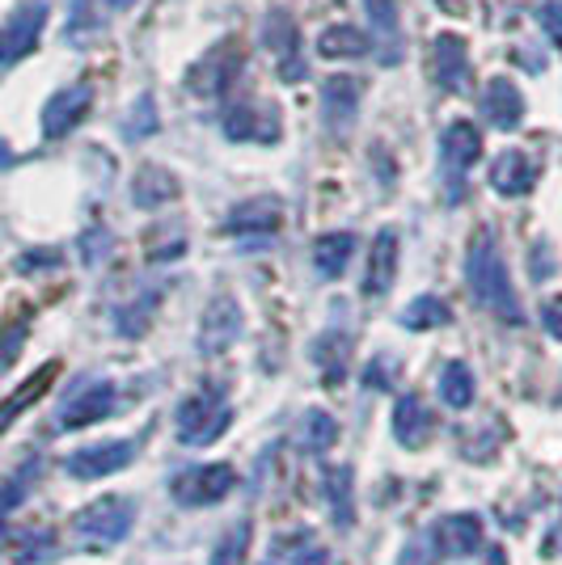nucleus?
<instances>
[{"label": "nucleus", "mask_w": 562, "mask_h": 565, "mask_svg": "<svg viewBox=\"0 0 562 565\" xmlns=\"http://www.w3.org/2000/svg\"><path fill=\"white\" fill-rule=\"evenodd\" d=\"M220 131L233 144H276L283 127L276 106H233L220 118Z\"/></svg>", "instance_id": "obj_12"}, {"label": "nucleus", "mask_w": 562, "mask_h": 565, "mask_svg": "<svg viewBox=\"0 0 562 565\" xmlns=\"http://www.w3.org/2000/svg\"><path fill=\"white\" fill-rule=\"evenodd\" d=\"M436 4H440L444 13H461V4H465V0H436Z\"/></svg>", "instance_id": "obj_49"}, {"label": "nucleus", "mask_w": 562, "mask_h": 565, "mask_svg": "<svg viewBox=\"0 0 562 565\" xmlns=\"http://www.w3.org/2000/svg\"><path fill=\"white\" fill-rule=\"evenodd\" d=\"M42 473L39 460H30L26 468H17L9 481H0V515H9L13 506H22L26 502V493H30V486H35V477Z\"/></svg>", "instance_id": "obj_38"}, {"label": "nucleus", "mask_w": 562, "mask_h": 565, "mask_svg": "<svg viewBox=\"0 0 562 565\" xmlns=\"http://www.w3.org/2000/svg\"><path fill=\"white\" fill-rule=\"evenodd\" d=\"M22 270H35V266H60V254H30V258H22Z\"/></svg>", "instance_id": "obj_46"}, {"label": "nucleus", "mask_w": 562, "mask_h": 565, "mask_svg": "<svg viewBox=\"0 0 562 565\" xmlns=\"http://www.w3.org/2000/svg\"><path fill=\"white\" fill-rule=\"evenodd\" d=\"M233 486H238L233 464H195L169 481V493L178 506H216L233 493Z\"/></svg>", "instance_id": "obj_6"}, {"label": "nucleus", "mask_w": 562, "mask_h": 565, "mask_svg": "<svg viewBox=\"0 0 562 565\" xmlns=\"http://www.w3.org/2000/svg\"><path fill=\"white\" fill-rule=\"evenodd\" d=\"M533 178H537V165L524 156L521 149H508L495 156L490 165V190L503 194V198H521L533 190Z\"/></svg>", "instance_id": "obj_22"}, {"label": "nucleus", "mask_w": 562, "mask_h": 565, "mask_svg": "<svg viewBox=\"0 0 562 565\" xmlns=\"http://www.w3.org/2000/svg\"><path fill=\"white\" fill-rule=\"evenodd\" d=\"M363 51H368V38L356 26H325L318 35L321 60H360Z\"/></svg>", "instance_id": "obj_28"}, {"label": "nucleus", "mask_w": 562, "mask_h": 565, "mask_svg": "<svg viewBox=\"0 0 562 565\" xmlns=\"http://www.w3.org/2000/svg\"><path fill=\"white\" fill-rule=\"evenodd\" d=\"M465 283H470L474 300H478L486 312H495L503 325H521L524 321L516 287H512V279H508V262H503L499 241H495L490 228H478L474 241H470V249H465Z\"/></svg>", "instance_id": "obj_1"}, {"label": "nucleus", "mask_w": 562, "mask_h": 565, "mask_svg": "<svg viewBox=\"0 0 562 565\" xmlns=\"http://www.w3.org/2000/svg\"><path fill=\"white\" fill-rule=\"evenodd\" d=\"M440 156H444V169L452 174V182H457V174L465 178V169L474 165L482 156V136H478V127L474 123H448L444 127V136H440Z\"/></svg>", "instance_id": "obj_21"}, {"label": "nucleus", "mask_w": 562, "mask_h": 565, "mask_svg": "<svg viewBox=\"0 0 562 565\" xmlns=\"http://www.w3.org/2000/svg\"><path fill=\"white\" fill-rule=\"evenodd\" d=\"M51 376H55V363H47L42 372H35V376L26 380V384H22V388H17V393H13V397L0 406V435L9 431V422L22 414V410H30V406L39 401V393L47 388V380H51Z\"/></svg>", "instance_id": "obj_31"}, {"label": "nucleus", "mask_w": 562, "mask_h": 565, "mask_svg": "<svg viewBox=\"0 0 562 565\" xmlns=\"http://www.w3.org/2000/svg\"><path fill=\"white\" fill-rule=\"evenodd\" d=\"M283 220V203L276 194H263V198H245L233 207V216L225 220V232L229 236H250V232H276Z\"/></svg>", "instance_id": "obj_18"}, {"label": "nucleus", "mask_w": 562, "mask_h": 565, "mask_svg": "<svg viewBox=\"0 0 562 565\" xmlns=\"http://www.w3.org/2000/svg\"><path fill=\"white\" fill-rule=\"evenodd\" d=\"M241 325H245V317H241V304L233 300V296H216V300L203 308L200 355H207V359L225 355V350H229V346L241 338Z\"/></svg>", "instance_id": "obj_10"}, {"label": "nucleus", "mask_w": 562, "mask_h": 565, "mask_svg": "<svg viewBox=\"0 0 562 565\" xmlns=\"http://www.w3.org/2000/svg\"><path fill=\"white\" fill-rule=\"evenodd\" d=\"M115 406H119V388L111 380H80L77 388L60 401V410H55V431L93 426V422L115 414Z\"/></svg>", "instance_id": "obj_5"}, {"label": "nucleus", "mask_w": 562, "mask_h": 565, "mask_svg": "<svg viewBox=\"0 0 562 565\" xmlns=\"http://www.w3.org/2000/svg\"><path fill=\"white\" fill-rule=\"evenodd\" d=\"M347 346H352V338H347V334H325V338L314 342V359H318L321 368L330 363V372H325V380H330V384H339V380H343V372H347Z\"/></svg>", "instance_id": "obj_37"}, {"label": "nucleus", "mask_w": 562, "mask_h": 565, "mask_svg": "<svg viewBox=\"0 0 562 565\" xmlns=\"http://www.w3.org/2000/svg\"><path fill=\"white\" fill-rule=\"evenodd\" d=\"M360 98H363V85L356 76H325L321 85V123L343 136L352 127V118L360 111Z\"/></svg>", "instance_id": "obj_13"}, {"label": "nucleus", "mask_w": 562, "mask_h": 565, "mask_svg": "<svg viewBox=\"0 0 562 565\" xmlns=\"http://www.w3.org/2000/svg\"><path fill=\"white\" fill-rule=\"evenodd\" d=\"M398 279V232L394 228H381L372 236V249H368V262H363V296H385Z\"/></svg>", "instance_id": "obj_14"}, {"label": "nucleus", "mask_w": 562, "mask_h": 565, "mask_svg": "<svg viewBox=\"0 0 562 565\" xmlns=\"http://www.w3.org/2000/svg\"><path fill=\"white\" fill-rule=\"evenodd\" d=\"M263 42L267 51L276 55V73H280L283 85H301L309 64H305V51H301V30L292 22V13L283 9H271L267 22H263Z\"/></svg>", "instance_id": "obj_7"}, {"label": "nucleus", "mask_w": 562, "mask_h": 565, "mask_svg": "<svg viewBox=\"0 0 562 565\" xmlns=\"http://www.w3.org/2000/svg\"><path fill=\"white\" fill-rule=\"evenodd\" d=\"M432 540H436V549H440V557H470V553H478L482 544V519L478 515H444L440 524L432 528Z\"/></svg>", "instance_id": "obj_19"}, {"label": "nucleus", "mask_w": 562, "mask_h": 565, "mask_svg": "<svg viewBox=\"0 0 562 565\" xmlns=\"http://www.w3.org/2000/svg\"><path fill=\"white\" fill-rule=\"evenodd\" d=\"M482 114L490 118V127H495V131H516V127H521V118H524L521 89H516L512 80L495 76V80L482 89Z\"/></svg>", "instance_id": "obj_20"}, {"label": "nucleus", "mask_w": 562, "mask_h": 565, "mask_svg": "<svg viewBox=\"0 0 562 565\" xmlns=\"http://www.w3.org/2000/svg\"><path fill=\"white\" fill-rule=\"evenodd\" d=\"M60 553V540L51 528H30L13 540V565H47L55 562Z\"/></svg>", "instance_id": "obj_29"}, {"label": "nucleus", "mask_w": 562, "mask_h": 565, "mask_svg": "<svg viewBox=\"0 0 562 565\" xmlns=\"http://www.w3.org/2000/svg\"><path fill=\"white\" fill-rule=\"evenodd\" d=\"M157 304H161V292H140L136 300L123 304L119 312H115V330H119L123 338H144L149 325H153Z\"/></svg>", "instance_id": "obj_27"}, {"label": "nucleus", "mask_w": 562, "mask_h": 565, "mask_svg": "<svg viewBox=\"0 0 562 565\" xmlns=\"http://www.w3.org/2000/svg\"><path fill=\"white\" fill-rule=\"evenodd\" d=\"M229 422H233V410H229V401H225L220 388H200V393H191V397L178 406V414H174L178 444H187V448H207V444H216V439L229 431Z\"/></svg>", "instance_id": "obj_3"}, {"label": "nucleus", "mask_w": 562, "mask_h": 565, "mask_svg": "<svg viewBox=\"0 0 562 565\" xmlns=\"http://www.w3.org/2000/svg\"><path fill=\"white\" fill-rule=\"evenodd\" d=\"M436 562H440V549H436L432 528H427V531H414V536L401 544V553L394 565H436Z\"/></svg>", "instance_id": "obj_39"}, {"label": "nucleus", "mask_w": 562, "mask_h": 565, "mask_svg": "<svg viewBox=\"0 0 562 565\" xmlns=\"http://www.w3.org/2000/svg\"><path fill=\"white\" fill-rule=\"evenodd\" d=\"M157 98L153 93H140L136 102H131V111L123 118V136L127 140H149V136H157Z\"/></svg>", "instance_id": "obj_35"}, {"label": "nucleus", "mask_w": 562, "mask_h": 565, "mask_svg": "<svg viewBox=\"0 0 562 565\" xmlns=\"http://www.w3.org/2000/svg\"><path fill=\"white\" fill-rule=\"evenodd\" d=\"M241 68H245V51L229 38V42L207 47L200 60L187 68V80H182V85H187L195 98H220L225 89L238 85Z\"/></svg>", "instance_id": "obj_4"}, {"label": "nucleus", "mask_w": 562, "mask_h": 565, "mask_svg": "<svg viewBox=\"0 0 562 565\" xmlns=\"http://www.w3.org/2000/svg\"><path fill=\"white\" fill-rule=\"evenodd\" d=\"M93 106V89L80 80V85H64L60 93H51V102L42 106V136L47 140H64L68 131H77L85 123V114Z\"/></svg>", "instance_id": "obj_11"}, {"label": "nucleus", "mask_w": 562, "mask_h": 565, "mask_svg": "<svg viewBox=\"0 0 562 565\" xmlns=\"http://www.w3.org/2000/svg\"><path fill=\"white\" fill-rule=\"evenodd\" d=\"M136 498H123V493H106L89 506H80L73 515V540H77L80 553H106L123 544L131 528H136Z\"/></svg>", "instance_id": "obj_2"}, {"label": "nucleus", "mask_w": 562, "mask_h": 565, "mask_svg": "<svg viewBox=\"0 0 562 565\" xmlns=\"http://www.w3.org/2000/svg\"><path fill=\"white\" fill-rule=\"evenodd\" d=\"M432 431H436V414L427 410V401L414 397V393L398 397V406H394V439H398L401 448L419 452L432 439Z\"/></svg>", "instance_id": "obj_16"}, {"label": "nucleus", "mask_w": 562, "mask_h": 565, "mask_svg": "<svg viewBox=\"0 0 562 565\" xmlns=\"http://www.w3.org/2000/svg\"><path fill=\"white\" fill-rule=\"evenodd\" d=\"M106 9H102V0H73V17H68V38L73 42H85V38L102 35V26H106Z\"/></svg>", "instance_id": "obj_34"}, {"label": "nucleus", "mask_w": 562, "mask_h": 565, "mask_svg": "<svg viewBox=\"0 0 562 565\" xmlns=\"http://www.w3.org/2000/svg\"><path fill=\"white\" fill-rule=\"evenodd\" d=\"M187 228L182 224H161L157 232H149V262H178L187 254Z\"/></svg>", "instance_id": "obj_36"}, {"label": "nucleus", "mask_w": 562, "mask_h": 565, "mask_svg": "<svg viewBox=\"0 0 562 565\" xmlns=\"http://www.w3.org/2000/svg\"><path fill=\"white\" fill-rule=\"evenodd\" d=\"M102 9L106 13H127V9H136V0H102Z\"/></svg>", "instance_id": "obj_47"}, {"label": "nucleus", "mask_w": 562, "mask_h": 565, "mask_svg": "<svg viewBox=\"0 0 562 565\" xmlns=\"http://www.w3.org/2000/svg\"><path fill=\"white\" fill-rule=\"evenodd\" d=\"M432 76L444 93H465L470 89V55L457 35H440L432 42Z\"/></svg>", "instance_id": "obj_15"}, {"label": "nucleus", "mask_w": 562, "mask_h": 565, "mask_svg": "<svg viewBox=\"0 0 562 565\" xmlns=\"http://www.w3.org/2000/svg\"><path fill=\"white\" fill-rule=\"evenodd\" d=\"M292 565H330V553H325L321 544H309V549H301V553L292 557Z\"/></svg>", "instance_id": "obj_45"}, {"label": "nucleus", "mask_w": 562, "mask_h": 565, "mask_svg": "<svg viewBox=\"0 0 562 565\" xmlns=\"http://www.w3.org/2000/svg\"><path fill=\"white\" fill-rule=\"evenodd\" d=\"M47 0H22L13 13H9V26L0 35V64H17L22 55L35 51L42 26H47Z\"/></svg>", "instance_id": "obj_8"}, {"label": "nucleus", "mask_w": 562, "mask_h": 565, "mask_svg": "<svg viewBox=\"0 0 562 565\" xmlns=\"http://www.w3.org/2000/svg\"><path fill=\"white\" fill-rule=\"evenodd\" d=\"M363 13L381 42V64H401V22L398 0H363Z\"/></svg>", "instance_id": "obj_23"}, {"label": "nucleus", "mask_w": 562, "mask_h": 565, "mask_svg": "<svg viewBox=\"0 0 562 565\" xmlns=\"http://www.w3.org/2000/svg\"><path fill=\"white\" fill-rule=\"evenodd\" d=\"M26 346V325H13V330H4L0 334V372H9L13 368V359H17V350Z\"/></svg>", "instance_id": "obj_42"}, {"label": "nucleus", "mask_w": 562, "mask_h": 565, "mask_svg": "<svg viewBox=\"0 0 562 565\" xmlns=\"http://www.w3.org/2000/svg\"><path fill=\"white\" fill-rule=\"evenodd\" d=\"M398 359H389V355H376L368 368H363V384L368 388H376V393H389L394 388V380H398Z\"/></svg>", "instance_id": "obj_40"}, {"label": "nucleus", "mask_w": 562, "mask_h": 565, "mask_svg": "<svg viewBox=\"0 0 562 565\" xmlns=\"http://www.w3.org/2000/svg\"><path fill=\"white\" fill-rule=\"evenodd\" d=\"M541 325H546V334L554 342H562V296L541 304Z\"/></svg>", "instance_id": "obj_44"}, {"label": "nucleus", "mask_w": 562, "mask_h": 565, "mask_svg": "<svg viewBox=\"0 0 562 565\" xmlns=\"http://www.w3.org/2000/svg\"><path fill=\"white\" fill-rule=\"evenodd\" d=\"M182 194V182L165 169V165H140L136 178H131V203L144 207V211H157V207H169L174 198Z\"/></svg>", "instance_id": "obj_17"}, {"label": "nucleus", "mask_w": 562, "mask_h": 565, "mask_svg": "<svg viewBox=\"0 0 562 565\" xmlns=\"http://www.w3.org/2000/svg\"><path fill=\"white\" fill-rule=\"evenodd\" d=\"M131 460H136V439H106V444H93V448L73 452L64 460V468L77 481H98V477L123 473Z\"/></svg>", "instance_id": "obj_9"}, {"label": "nucleus", "mask_w": 562, "mask_h": 565, "mask_svg": "<svg viewBox=\"0 0 562 565\" xmlns=\"http://www.w3.org/2000/svg\"><path fill=\"white\" fill-rule=\"evenodd\" d=\"M250 540H254L250 519H238L233 528H225V536L216 540V549H212V565H241L245 562V553H250Z\"/></svg>", "instance_id": "obj_33"}, {"label": "nucleus", "mask_w": 562, "mask_h": 565, "mask_svg": "<svg viewBox=\"0 0 562 565\" xmlns=\"http://www.w3.org/2000/svg\"><path fill=\"white\" fill-rule=\"evenodd\" d=\"M13 165V152L4 149V140H0V169H9Z\"/></svg>", "instance_id": "obj_50"}, {"label": "nucleus", "mask_w": 562, "mask_h": 565, "mask_svg": "<svg viewBox=\"0 0 562 565\" xmlns=\"http://www.w3.org/2000/svg\"><path fill=\"white\" fill-rule=\"evenodd\" d=\"M321 490H325L330 506H334V524H339V528H352V468H347V464H343V468H330Z\"/></svg>", "instance_id": "obj_32"}, {"label": "nucleus", "mask_w": 562, "mask_h": 565, "mask_svg": "<svg viewBox=\"0 0 562 565\" xmlns=\"http://www.w3.org/2000/svg\"><path fill=\"white\" fill-rule=\"evenodd\" d=\"M111 245H115V236H111L106 228H89V232L80 236V262H85V266L106 262V254H111Z\"/></svg>", "instance_id": "obj_41"}, {"label": "nucleus", "mask_w": 562, "mask_h": 565, "mask_svg": "<svg viewBox=\"0 0 562 565\" xmlns=\"http://www.w3.org/2000/svg\"><path fill=\"white\" fill-rule=\"evenodd\" d=\"M537 22L546 26L550 42H559V47H562V0H546V4L537 9Z\"/></svg>", "instance_id": "obj_43"}, {"label": "nucleus", "mask_w": 562, "mask_h": 565, "mask_svg": "<svg viewBox=\"0 0 562 565\" xmlns=\"http://www.w3.org/2000/svg\"><path fill=\"white\" fill-rule=\"evenodd\" d=\"M452 321V308L440 296H414V300L401 308V325L423 334V330H444Z\"/></svg>", "instance_id": "obj_26"}, {"label": "nucleus", "mask_w": 562, "mask_h": 565, "mask_svg": "<svg viewBox=\"0 0 562 565\" xmlns=\"http://www.w3.org/2000/svg\"><path fill=\"white\" fill-rule=\"evenodd\" d=\"M486 565H508V553H503V549H499V544H495V549H490V553H486Z\"/></svg>", "instance_id": "obj_48"}, {"label": "nucleus", "mask_w": 562, "mask_h": 565, "mask_svg": "<svg viewBox=\"0 0 562 565\" xmlns=\"http://www.w3.org/2000/svg\"><path fill=\"white\" fill-rule=\"evenodd\" d=\"M356 232H325L318 236V245H314V266H318V274L325 279H343V270L352 266L356 258Z\"/></svg>", "instance_id": "obj_24"}, {"label": "nucleus", "mask_w": 562, "mask_h": 565, "mask_svg": "<svg viewBox=\"0 0 562 565\" xmlns=\"http://www.w3.org/2000/svg\"><path fill=\"white\" fill-rule=\"evenodd\" d=\"M474 372H470V363H461V359H452V363H444L440 372V401L448 410H470L474 406Z\"/></svg>", "instance_id": "obj_25"}, {"label": "nucleus", "mask_w": 562, "mask_h": 565, "mask_svg": "<svg viewBox=\"0 0 562 565\" xmlns=\"http://www.w3.org/2000/svg\"><path fill=\"white\" fill-rule=\"evenodd\" d=\"M339 444V422L325 414V410H309V414L301 418V448L309 455H321L330 452Z\"/></svg>", "instance_id": "obj_30"}]
</instances>
